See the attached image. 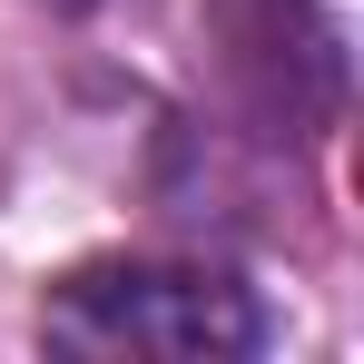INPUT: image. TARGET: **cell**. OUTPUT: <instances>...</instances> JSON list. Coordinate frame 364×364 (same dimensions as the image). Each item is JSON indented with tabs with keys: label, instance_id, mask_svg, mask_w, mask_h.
Listing matches in <instances>:
<instances>
[{
	"label": "cell",
	"instance_id": "cell-1",
	"mask_svg": "<svg viewBox=\"0 0 364 364\" xmlns=\"http://www.w3.org/2000/svg\"><path fill=\"white\" fill-rule=\"evenodd\" d=\"M266 335L276 325L237 276L168 256H99L40 296V345L89 364H246Z\"/></svg>",
	"mask_w": 364,
	"mask_h": 364
}]
</instances>
